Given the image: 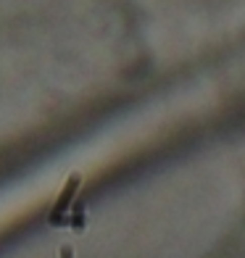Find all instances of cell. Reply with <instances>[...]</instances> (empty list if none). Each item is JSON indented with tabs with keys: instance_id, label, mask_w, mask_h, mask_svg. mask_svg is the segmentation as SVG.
<instances>
[{
	"instance_id": "obj_1",
	"label": "cell",
	"mask_w": 245,
	"mask_h": 258,
	"mask_svg": "<svg viewBox=\"0 0 245 258\" xmlns=\"http://www.w3.org/2000/svg\"><path fill=\"white\" fill-rule=\"evenodd\" d=\"M79 182H82L79 174H72V177H69V182H66V190L61 192V198L55 201V206H53V211H50V224H61V221H64L66 208H69V203H72L74 192L79 190Z\"/></svg>"
},
{
	"instance_id": "obj_2",
	"label": "cell",
	"mask_w": 245,
	"mask_h": 258,
	"mask_svg": "<svg viewBox=\"0 0 245 258\" xmlns=\"http://www.w3.org/2000/svg\"><path fill=\"white\" fill-rule=\"evenodd\" d=\"M58 258H74V250H72V248H61V253H58Z\"/></svg>"
}]
</instances>
